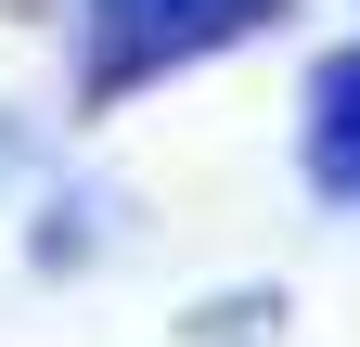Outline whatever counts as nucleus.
I'll list each match as a JSON object with an SVG mask.
<instances>
[{
    "label": "nucleus",
    "instance_id": "obj_1",
    "mask_svg": "<svg viewBox=\"0 0 360 347\" xmlns=\"http://www.w3.org/2000/svg\"><path fill=\"white\" fill-rule=\"evenodd\" d=\"M309 181L360 193V52H335L322 77H309Z\"/></svg>",
    "mask_w": 360,
    "mask_h": 347
}]
</instances>
